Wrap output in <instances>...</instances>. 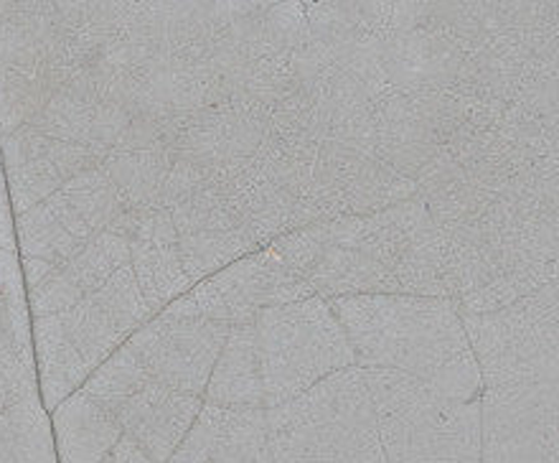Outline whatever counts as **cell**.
Wrapping results in <instances>:
<instances>
[{
	"instance_id": "1",
	"label": "cell",
	"mask_w": 559,
	"mask_h": 463,
	"mask_svg": "<svg viewBox=\"0 0 559 463\" xmlns=\"http://www.w3.org/2000/svg\"><path fill=\"white\" fill-rule=\"evenodd\" d=\"M270 247L325 300L379 293L448 298L445 237L417 199L287 232Z\"/></svg>"
},
{
	"instance_id": "25",
	"label": "cell",
	"mask_w": 559,
	"mask_h": 463,
	"mask_svg": "<svg viewBox=\"0 0 559 463\" xmlns=\"http://www.w3.org/2000/svg\"><path fill=\"white\" fill-rule=\"evenodd\" d=\"M3 331H34L28 321V300L15 304L0 296V334Z\"/></svg>"
},
{
	"instance_id": "12",
	"label": "cell",
	"mask_w": 559,
	"mask_h": 463,
	"mask_svg": "<svg viewBox=\"0 0 559 463\" xmlns=\"http://www.w3.org/2000/svg\"><path fill=\"white\" fill-rule=\"evenodd\" d=\"M0 153L15 217L57 194L74 176L99 166L87 149L57 141L34 126L0 138Z\"/></svg>"
},
{
	"instance_id": "21",
	"label": "cell",
	"mask_w": 559,
	"mask_h": 463,
	"mask_svg": "<svg viewBox=\"0 0 559 463\" xmlns=\"http://www.w3.org/2000/svg\"><path fill=\"white\" fill-rule=\"evenodd\" d=\"M174 156L153 149H112L103 164V174L118 189L128 210L160 206Z\"/></svg>"
},
{
	"instance_id": "20",
	"label": "cell",
	"mask_w": 559,
	"mask_h": 463,
	"mask_svg": "<svg viewBox=\"0 0 559 463\" xmlns=\"http://www.w3.org/2000/svg\"><path fill=\"white\" fill-rule=\"evenodd\" d=\"M76 69L61 61L8 64L0 61V138L34 122Z\"/></svg>"
},
{
	"instance_id": "4",
	"label": "cell",
	"mask_w": 559,
	"mask_h": 463,
	"mask_svg": "<svg viewBox=\"0 0 559 463\" xmlns=\"http://www.w3.org/2000/svg\"><path fill=\"white\" fill-rule=\"evenodd\" d=\"M267 423L275 463H390L359 367L341 369L267 411Z\"/></svg>"
},
{
	"instance_id": "26",
	"label": "cell",
	"mask_w": 559,
	"mask_h": 463,
	"mask_svg": "<svg viewBox=\"0 0 559 463\" xmlns=\"http://www.w3.org/2000/svg\"><path fill=\"white\" fill-rule=\"evenodd\" d=\"M103 463H155L147 453L140 449V446L122 434V438L118 441V446L107 453V459Z\"/></svg>"
},
{
	"instance_id": "7",
	"label": "cell",
	"mask_w": 559,
	"mask_h": 463,
	"mask_svg": "<svg viewBox=\"0 0 559 463\" xmlns=\"http://www.w3.org/2000/svg\"><path fill=\"white\" fill-rule=\"evenodd\" d=\"M126 212V202L103 168H90L34 210L15 217L21 258H36L51 265L67 262L99 235L115 232Z\"/></svg>"
},
{
	"instance_id": "23",
	"label": "cell",
	"mask_w": 559,
	"mask_h": 463,
	"mask_svg": "<svg viewBox=\"0 0 559 463\" xmlns=\"http://www.w3.org/2000/svg\"><path fill=\"white\" fill-rule=\"evenodd\" d=\"M34 331H3L0 334V413L23 403L36 390Z\"/></svg>"
},
{
	"instance_id": "10",
	"label": "cell",
	"mask_w": 559,
	"mask_h": 463,
	"mask_svg": "<svg viewBox=\"0 0 559 463\" xmlns=\"http://www.w3.org/2000/svg\"><path fill=\"white\" fill-rule=\"evenodd\" d=\"M316 296L310 285L287 268L273 247L258 250L209 275L189 290L199 313L227 327L254 323L267 308Z\"/></svg>"
},
{
	"instance_id": "11",
	"label": "cell",
	"mask_w": 559,
	"mask_h": 463,
	"mask_svg": "<svg viewBox=\"0 0 559 463\" xmlns=\"http://www.w3.org/2000/svg\"><path fill=\"white\" fill-rule=\"evenodd\" d=\"M480 463H559V415L532 384L480 395Z\"/></svg>"
},
{
	"instance_id": "8",
	"label": "cell",
	"mask_w": 559,
	"mask_h": 463,
	"mask_svg": "<svg viewBox=\"0 0 559 463\" xmlns=\"http://www.w3.org/2000/svg\"><path fill=\"white\" fill-rule=\"evenodd\" d=\"M229 329L199 313L186 293L155 313L128 344L153 382L204 397Z\"/></svg>"
},
{
	"instance_id": "17",
	"label": "cell",
	"mask_w": 559,
	"mask_h": 463,
	"mask_svg": "<svg viewBox=\"0 0 559 463\" xmlns=\"http://www.w3.org/2000/svg\"><path fill=\"white\" fill-rule=\"evenodd\" d=\"M0 61L46 64L61 61L72 69L59 3H0Z\"/></svg>"
},
{
	"instance_id": "18",
	"label": "cell",
	"mask_w": 559,
	"mask_h": 463,
	"mask_svg": "<svg viewBox=\"0 0 559 463\" xmlns=\"http://www.w3.org/2000/svg\"><path fill=\"white\" fill-rule=\"evenodd\" d=\"M204 403L237 407V411H265V384H262V361L254 323H237L229 329L227 344H224L214 372L209 377Z\"/></svg>"
},
{
	"instance_id": "22",
	"label": "cell",
	"mask_w": 559,
	"mask_h": 463,
	"mask_svg": "<svg viewBox=\"0 0 559 463\" xmlns=\"http://www.w3.org/2000/svg\"><path fill=\"white\" fill-rule=\"evenodd\" d=\"M0 463H59L51 415L41 395L0 413Z\"/></svg>"
},
{
	"instance_id": "9",
	"label": "cell",
	"mask_w": 559,
	"mask_h": 463,
	"mask_svg": "<svg viewBox=\"0 0 559 463\" xmlns=\"http://www.w3.org/2000/svg\"><path fill=\"white\" fill-rule=\"evenodd\" d=\"M31 126L57 141L82 145L103 164L130 126L115 67L103 57L76 69Z\"/></svg>"
},
{
	"instance_id": "14",
	"label": "cell",
	"mask_w": 559,
	"mask_h": 463,
	"mask_svg": "<svg viewBox=\"0 0 559 463\" xmlns=\"http://www.w3.org/2000/svg\"><path fill=\"white\" fill-rule=\"evenodd\" d=\"M168 463H275L267 411L206 405Z\"/></svg>"
},
{
	"instance_id": "24",
	"label": "cell",
	"mask_w": 559,
	"mask_h": 463,
	"mask_svg": "<svg viewBox=\"0 0 559 463\" xmlns=\"http://www.w3.org/2000/svg\"><path fill=\"white\" fill-rule=\"evenodd\" d=\"M151 382L153 380L145 375V369L140 367L130 344H122L120 349L90 377V382L84 384L82 390L87 392L90 397H95L97 403H103L107 411H115V407L126 403L128 397H133L135 392H140Z\"/></svg>"
},
{
	"instance_id": "13",
	"label": "cell",
	"mask_w": 559,
	"mask_h": 463,
	"mask_svg": "<svg viewBox=\"0 0 559 463\" xmlns=\"http://www.w3.org/2000/svg\"><path fill=\"white\" fill-rule=\"evenodd\" d=\"M115 232L128 237L130 268L153 316L193 288L183 270L178 232L168 210L163 206L128 210Z\"/></svg>"
},
{
	"instance_id": "16",
	"label": "cell",
	"mask_w": 559,
	"mask_h": 463,
	"mask_svg": "<svg viewBox=\"0 0 559 463\" xmlns=\"http://www.w3.org/2000/svg\"><path fill=\"white\" fill-rule=\"evenodd\" d=\"M130 265V242L118 232H105L90 247L49 270L36 288L28 290V308L36 319L67 311L90 298L115 273Z\"/></svg>"
},
{
	"instance_id": "27",
	"label": "cell",
	"mask_w": 559,
	"mask_h": 463,
	"mask_svg": "<svg viewBox=\"0 0 559 463\" xmlns=\"http://www.w3.org/2000/svg\"><path fill=\"white\" fill-rule=\"evenodd\" d=\"M0 197H11L8 194V181H5V171H3V153H0Z\"/></svg>"
},
{
	"instance_id": "15",
	"label": "cell",
	"mask_w": 559,
	"mask_h": 463,
	"mask_svg": "<svg viewBox=\"0 0 559 463\" xmlns=\"http://www.w3.org/2000/svg\"><path fill=\"white\" fill-rule=\"evenodd\" d=\"M204 397L151 382L112 411L122 434L155 463H168L197 423Z\"/></svg>"
},
{
	"instance_id": "28",
	"label": "cell",
	"mask_w": 559,
	"mask_h": 463,
	"mask_svg": "<svg viewBox=\"0 0 559 463\" xmlns=\"http://www.w3.org/2000/svg\"><path fill=\"white\" fill-rule=\"evenodd\" d=\"M476 463H480V461H476Z\"/></svg>"
},
{
	"instance_id": "6",
	"label": "cell",
	"mask_w": 559,
	"mask_h": 463,
	"mask_svg": "<svg viewBox=\"0 0 559 463\" xmlns=\"http://www.w3.org/2000/svg\"><path fill=\"white\" fill-rule=\"evenodd\" d=\"M265 384V411H273L325 377L356 367L338 316L321 296L267 308L254 321Z\"/></svg>"
},
{
	"instance_id": "2",
	"label": "cell",
	"mask_w": 559,
	"mask_h": 463,
	"mask_svg": "<svg viewBox=\"0 0 559 463\" xmlns=\"http://www.w3.org/2000/svg\"><path fill=\"white\" fill-rule=\"evenodd\" d=\"M359 369H394L455 400H480L484 380L461 308L438 296H348L329 300Z\"/></svg>"
},
{
	"instance_id": "5",
	"label": "cell",
	"mask_w": 559,
	"mask_h": 463,
	"mask_svg": "<svg viewBox=\"0 0 559 463\" xmlns=\"http://www.w3.org/2000/svg\"><path fill=\"white\" fill-rule=\"evenodd\" d=\"M390 463L480 461V400H455L394 369H364Z\"/></svg>"
},
{
	"instance_id": "19",
	"label": "cell",
	"mask_w": 559,
	"mask_h": 463,
	"mask_svg": "<svg viewBox=\"0 0 559 463\" xmlns=\"http://www.w3.org/2000/svg\"><path fill=\"white\" fill-rule=\"evenodd\" d=\"M51 426L59 463H103L122 438L112 411L84 390L69 395L51 413Z\"/></svg>"
},
{
	"instance_id": "3",
	"label": "cell",
	"mask_w": 559,
	"mask_h": 463,
	"mask_svg": "<svg viewBox=\"0 0 559 463\" xmlns=\"http://www.w3.org/2000/svg\"><path fill=\"white\" fill-rule=\"evenodd\" d=\"M153 319L133 268L126 265L97 293L34 323L38 392L46 413L80 392L90 377Z\"/></svg>"
}]
</instances>
